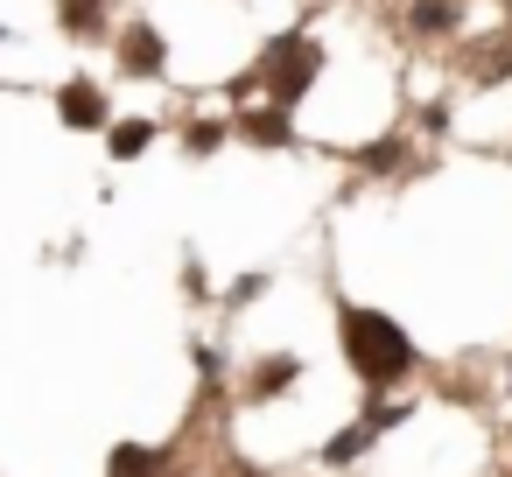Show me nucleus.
Instances as JSON below:
<instances>
[{
	"label": "nucleus",
	"instance_id": "nucleus-1",
	"mask_svg": "<svg viewBox=\"0 0 512 477\" xmlns=\"http://www.w3.org/2000/svg\"><path fill=\"white\" fill-rule=\"evenodd\" d=\"M344 351H351L358 379H372V386H386V379H400V372L414 365L407 330L386 323V316H372V309H351V316H344Z\"/></svg>",
	"mask_w": 512,
	"mask_h": 477
},
{
	"label": "nucleus",
	"instance_id": "nucleus-2",
	"mask_svg": "<svg viewBox=\"0 0 512 477\" xmlns=\"http://www.w3.org/2000/svg\"><path fill=\"white\" fill-rule=\"evenodd\" d=\"M267 78H274V99H281V106L302 99V85L316 78V50H309V43H281V50L267 57Z\"/></svg>",
	"mask_w": 512,
	"mask_h": 477
},
{
	"label": "nucleus",
	"instance_id": "nucleus-3",
	"mask_svg": "<svg viewBox=\"0 0 512 477\" xmlns=\"http://www.w3.org/2000/svg\"><path fill=\"white\" fill-rule=\"evenodd\" d=\"M64 120H71V127H99V120H106L99 92H92V85H71V92H64Z\"/></svg>",
	"mask_w": 512,
	"mask_h": 477
},
{
	"label": "nucleus",
	"instance_id": "nucleus-4",
	"mask_svg": "<svg viewBox=\"0 0 512 477\" xmlns=\"http://www.w3.org/2000/svg\"><path fill=\"white\" fill-rule=\"evenodd\" d=\"M162 64V43L148 36V29H134V43H127V71H155Z\"/></svg>",
	"mask_w": 512,
	"mask_h": 477
},
{
	"label": "nucleus",
	"instance_id": "nucleus-5",
	"mask_svg": "<svg viewBox=\"0 0 512 477\" xmlns=\"http://www.w3.org/2000/svg\"><path fill=\"white\" fill-rule=\"evenodd\" d=\"M148 134H155L148 120H127V127H113V155H141V148H148Z\"/></svg>",
	"mask_w": 512,
	"mask_h": 477
},
{
	"label": "nucleus",
	"instance_id": "nucleus-6",
	"mask_svg": "<svg viewBox=\"0 0 512 477\" xmlns=\"http://www.w3.org/2000/svg\"><path fill=\"white\" fill-rule=\"evenodd\" d=\"M449 22H456L449 0H421V8H414V29H449Z\"/></svg>",
	"mask_w": 512,
	"mask_h": 477
},
{
	"label": "nucleus",
	"instance_id": "nucleus-7",
	"mask_svg": "<svg viewBox=\"0 0 512 477\" xmlns=\"http://www.w3.org/2000/svg\"><path fill=\"white\" fill-rule=\"evenodd\" d=\"M64 22H71V29H92V22H99V0H64Z\"/></svg>",
	"mask_w": 512,
	"mask_h": 477
}]
</instances>
